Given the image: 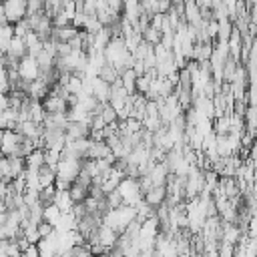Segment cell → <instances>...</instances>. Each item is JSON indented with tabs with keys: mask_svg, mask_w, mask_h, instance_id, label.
Listing matches in <instances>:
<instances>
[{
	"mask_svg": "<svg viewBox=\"0 0 257 257\" xmlns=\"http://www.w3.org/2000/svg\"><path fill=\"white\" fill-rule=\"evenodd\" d=\"M28 14V6L26 0H2V22H10L16 24L18 20H22Z\"/></svg>",
	"mask_w": 257,
	"mask_h": 257,
	"instance_id": "6da1fadb",
	"label": "cell"
},
{
	"mask_svg": "<svg viewBox=\"0 0 257 257\" xmlns=\"http://www.w3.org/2000/svg\"><path fill=\"white\" fill-rule=\"evenodd\" d=\"M40 102H42L46 114H68V110H70L68 96L58 94V92H48Z\"/></svg>",
	"mask_w": 257,
	"mask_h": 257,
	"instance_id": "7a4b0ae2",
	"label": "cell"
},
{
	"mask_svg": "<svg viewBox=\"0 0 257 257\" xmlns=\"http://www.w3.org/2000/svg\"><path fill=\"white\" fill-rule=\"evenodd\" d=\"M92 135V126L86 120H68L66 124V143L68 141H78V139H88Z\"/></svg>",
	"mask_w": 257,
	"mask_h": 257,
	"instance_id": "3957f363",
	"label": "cell"
},
{
	"mask_svg": "<svg viewBox=\"0 0 257 257\" xmlns=\"http://www.w3.org/2000/svg\"><path fill=\"white\" fill-rule=\"evenodd\" d=\"M80 32V28L76 26V24H66V26H54L52 28V34H50V40L52 42H56V44H60V42H70L76 34Z\"/></svg>",
	"mask_w": 257,
	"mask_h": 257,
	"instance_id": "277c9868",
	"label": "cell"
},
{
	"mask_svg": "<svg viewBox=\"0 0 257 257\" xmlns=\"http://www.w3.org/2000/svg\"><path fill=\"white\" fill-rule=\"evenodd\" d=\"M4 52H8V54H10L12 58H16V60H22L24 56L30 54V52H28L26 38H24V36H18V34H14V38L10 40V44H8V48H6Z\"/></svg>",
	"mask_w": 257,
	"mask_h": 257,
	"instance_id": "5b68a950",
	"label": "cell"
},
{
	"mask_svg": "<svg viewBox=\"0 0 257 257\" xmlns=\"http://www.w3.org/2000/svg\"><path fill=\"white\" fill-rule=\"evenodd\" d=\"M22 135L16 133L14 128H4L2 131V155H14Z\"/></svg>",
	"mask_w": 257,
	"mask_h": 257,
	"instance_id": "8992f818",
	"label": "cell"
},
{
	"mask_svg": "<svg viewBox=\"0 0 257 257\" xmlns=\"http://www.w3.org/2000/svg\"><path fill=\"white\" fill-rule=\"evenodd\" d=\"M145 201L153 207H161L167 201V185H153L147 193H145Z\"/></svg>",
	"mask_w": 257,
	"mask_h": 257,
	"instance_id": "52a82bcc",
	"label": "cell"
},
{
	"mask_svg": "<svg viewBox=\"0 0 257 257\" xmlns=\"http://www.w3.org/2000/svg\"><path fill=\"white\" fill-rule=\"evenodd\" d=\"M68 193H70V197H72L74 203H82L90 195V189L84 187V185H80V183H72L70 189H68Z\"/></svg>",
	"mask_w": 257,
	"mask_h": 257,
	"instance_id": "ba28073f",
	"label": "cell"
},
{
	"mask_svg": "<svg viewBox=\"0 0 257 257\" xmlns=\"http://www.w3.org/2000/svg\"><path fill=\"white\" fill-rule=\"evenodd\" d=\"M28 12H44L48 6V0H26Z\"/></svg>",
	"mask_w": 257,
	"mask_h": 257,
	"instance_id": "9c48e42d",
	"label": "cell"
}]
</instances>
